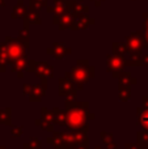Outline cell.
Masks as SVG:
<instances>
[{"label": "cell", "mask_w": 148, "mask_h": 149, "mask_svg": "<svg viewBox=\"0 0 148 149\" xmlns=\"http://www.w3.org/2000/svg\"><path fill=\"white\" fill-rule=\"evenodd\" d=\"M142 122H143V124L147 127V126H148V115L143 116V118H142Z\"/></svg>", "instance_id": "cell-1"}]
</instances>
